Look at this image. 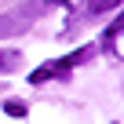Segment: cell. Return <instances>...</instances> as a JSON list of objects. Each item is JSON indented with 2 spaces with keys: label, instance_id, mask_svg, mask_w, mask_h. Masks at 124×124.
Listing matches in <instances>:
<instances>
[{
  "label": "cell",
  "instance_id": "obj_1",
  "mask_svg": "<svg viewBox=\"0 0 124 124\" xmlns=\"http://www.w3.org/2000/svg\"><path fill=\"white\" fill-rule=\"evenodd\" d=\"M47 8H51L47 0H33V4H26V8H15V11H8V15H0V37H15V33H22V29H26L33 18H40Z\"/></svg>",
  "mask_w": 124,
  "mask_h": 124
},
{
  "label": "cell",
  "instance_id": "obj_2",
  "mask_svg": "<svg viewBox=\"0 0 124 124\" xmlns=\"http://www.w3.org/2000/svg\"><path fill=\"white\" fill-rule=\"evenodd\" d=\"M88 58V47L84 51H73L70 58H58V62H44V66H37L33 73H29V84H44L47 77H66L73 66H77V62H84Z\"/></svg>",
  "mask_w": 124,
  "mask_h": 124
},
{
  "label": "cell",
  "instance_id": "obj_3",
  "mask_svg": "<svg viewBox=\"0 0 124 124\" xmlns=\"http://www.w3.org/2000/svg\"><path fill=\"white\" fill-rule=\"evenodd\" d=\"M120 4H124V0H88L84 11H88V15H106V11H117Z\"/></svg>",
  "mask_w": 124,
  "mask_h": 124
},
{
  "label": "cell",
  "instance_id": "obj_4",
  "mask_svg": "<svg viewBox=\"0 0 124 124\" xmlns=\"http://www.w3.org/2000/svg\"><path fill=\"white\" fill-rule=\"evenodd\" d=\"M4 109H8L11 117H26V106H22L18 99H8V102H4Z\"/></svg>",
  "mask_w": 124,
  "mask_h": 124
},
{
  "label": "cell",
  "instance_id": "obj_5",
  "mask_svg": "<svg viewBox=\"0 0 124 124\" xmlns=\"http://www.w3.org/2000/svg\"><path fill=\"white\" fill-rule=\"evenodd\" d=\"M15 62H18L15 55H0V70H11V66H15Z\"/></svg>",
  "mask_w": 124,
  "mask_h": 124
}]
</instances>
